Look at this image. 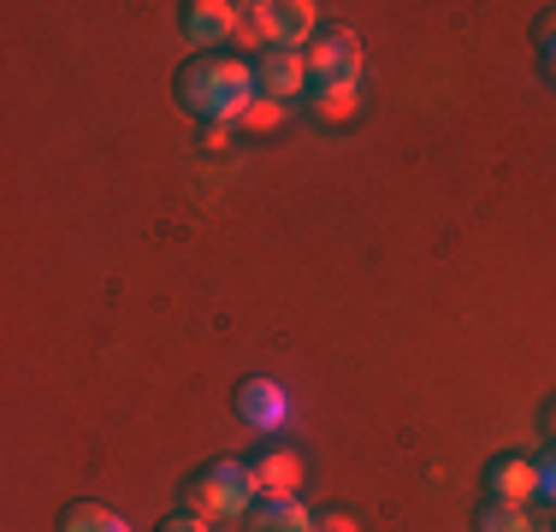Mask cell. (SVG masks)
Masks as SVG:
<instances>
[{"mask_svg": "<svg viewBox=\"0 0 556 532\" xmlns=\"http://www.w3.org/2000/svg\"><path fill=\"white\" fill-rule=\"evenodd\" d=\"M255 503H261V491H255L249 461H207V468L184 485V509L207 515V521H249Z\"/></svg>", "mask_w": 556, "mask_h": 532, "instance_id": "2", "label": "cell"}, {"mask_svg": "<svg viewBox=\"0 0 556 532\" xmlns=\"http://www.w3.org/2000/svg\"><path fill=\"white\" fill-rule=\"evenodd\" d=\"M480 532H539V521L521 509V503H485L480 509Z\"/></svg>", "mask_w": 556, "mask_h": 532, "instance_id": "13", "label": "cell"}, {"mask_svg": "<svg viewBox=\"0 0 556 532\" xmlns=\"http://www.w3.org/2000/svg\"><path fill=\"white\" fill-rule=\"evenodd\" d=\"M237 420L261 438H278L290 426V391L278 379H243L237 384Z\"/></svg>", "mask_w": 556, "mask_h": 532, "instance_id": "6", "label": "cell"}, {"mask_svg": "<svg viewBox=\"0 0 556 532\" xmlns=\"http://www.w3.org/2000/svg\"><path fill=\"white\" fill-rule=\"evenodd\" d=\"M308 72H314V89H362V72H367L362 36L343 30V24H326L308 48Z\"/></svg>", "mask_w": 556, "mask_h": 532, "instance_id": "4", "label": "cell"}, {"mask_svg": "<svg viewBox=\"0 0 556 532\" xmlns=\"http://www.w3.org/2000/svg\"><path fill=\"white\" fill-rule=\"evenodd\" d=\"M243 18L261 30V42L285 53H308L314 36H320V7L314 0H255V7H243Z\"/></svg>", "mask_w": 556, "mask_h": 532, "instance_id": "3", "label": "cell"}, {"mask_svg": "<svg viewBox=\"0 0 556 532\" xmlns=\"http://www.w3.org/2000/svg\"><path fill=\"white\" fill-rule=\"evenodd\" d=\"M539 497L556 503V444L545 449V456H539Z\"/></svg>", "mask_w": 556, "mask_h": 532, "instance_id": "16", "label": "cell"}, {"mask_svg": "<svg viewBox=\"0 0 556 532\" xmlns=\"http://www.w3.org/2000/svg\"><path fill=\"white\" fill-rule=\"evenodd\" d=\"M231 130H237V125H202V149H207V154L231 149Z\"/></svg>", "mask_w": 556, "mask_h": 532, "instance_id": "18", "label": "cell"}, {"mask_svg": "<svg viewBox=\"0 0 556 532\" xmlns=\"http://www.w3.org/2000/svg\"><path fill=\"white\" fill-rule=\"evenodd\" d=\"M314 532H362V521H355L350 509H326L320 521H314Z\"/></svg>", "mask_w": 556, "mask_h": 532, "instance_id": "17", "label": "cell"}, {"mask_svg": "<svg viewBox=\"0 0 556 532\" xmlns=\"http://www.w3.org/2000/svg\"><path fill=\"white\" fill-rule=\"evenodd\" d=\"M285 113H290L285 101H267V96H261V101L243 113V125H237V130H278V125H285Z\"/></svg>", "mask_w": 556, "mask_h": 532, "instance_id": "14", "label": "cell"}, {"mask_svg": "<svg viewBox=\"0 0 556 532\" xmlns=\"http://www.w3.org/2000/svg\"><path fill=\"white\" fill-rule=\"evenodd\" d=\"M255 89L267 101H302L314 89V72H308V53H285V48H267L255 60Z\"/></svg>", "mask_w": 556, "mask_h": 532, "instance_id": "7", "label": "cell"}, {"mask_svg": "<svg viewBox=\"0 0 556 532\" xmlns=\"http://www.w3.org/2000/svg\"><path fill=\"white\" fill-rule=\"evenodd\" d=\"M485 491H492L497 503H533L539 497V461L527 456H497L492 468H485Z\"/></svg>", "mask_w": 556, "mask_h": 532, "instance_id": "9", "label": "cell"}, {"mask_svg": "<svg viewBox=\"0 0 556 532\" xmlns=\"http://www.w3.org/2000/svg\"><path fill=\"white\" fill-rule=\"evenodd\" d=\"M539 48H545V60L556 53V7H545V12H539Z\"/></svg>", "mask_w": 556, "mask_h": 532, "instance_id": "19", "label": "cell"}, {"mask_svg": "<svg viewBox=\"0 0 556 532\" xmlns=\"http://www.w3.org/2000/svg\"><path fill=\"white\" fill-rule=\"evenodd\" d=\"M178 101L190 106L202 125H243V113L261 101L255 89V60H231V53H202L178 72Z\"/></svg>", "mask_w": 556, "mask_h": 532, "instance_id": "1", "label": "cell"}, {"mask_svg": "<svg viewBox=\"0 0 556 532\" xmlns=\"http://www.w3.org/2000/svg\"><path fill=\"white\" fill-rule=\"evenodd\" d=\"M545 65H551V77H556V53H551V60H545Z\"/></svg>", "mask_w": 556, "mask_h": 532, "instance_id": "21", "label": "cell"}, {"mask_svg": "<svg viewBox=\"0 0 556 532\" xmlns=\"http://www.w3.org/2000/svg\"><path fill=\"white\" fill-rule=\"evenodd\" d=\"M237 30H243V7H231V0H190L184 7V42L195 53H225Z\"/></svg>", "mask_w": 556, "mask_h": 532, "instance_id": "5", "label": "cell"}, {"mask_svg": "<svg viewBox=\"0 0 556 532\" xmlns=\"http://www.w3.org/2000/svg\"><path fill=\"white\" fill-rule=\"evenodd\" d=\"M314 521H320V515H314L302 497H285V503H255L249 532H314Z\"/></svg>", "mask_w": 556, "mask_h": 532, "instance_id": "10", "label": "cell"}, {"mask_svg": "<svg viewBox=\"0 0 556 532\" xmlns=\"http://www.w3.org/2000/svg\"><path fill=\"white\" fill-rule=\"evenodd\" d=\"M161 532H214V521H207V515H195V509H178V515H166Z\"/></svg>", "mask_w": 556, "mask_h": 532, "instance_id": "15", "label": "cell"}, {"mask_svg": "<svg viewBox=\"0 0 556 532\" xmlns=\"http://www.w3.org/2000/svg\"><path fill=\"white\" fill-rule=\"evenodd\" d=\"M60 532H130V521H125V515H113L108 503H72L65 521H60Z\"/></svg>", "mask_w": 556, "mask_h": 532, "instance_id": "12", "label": "cell"}, {"mask_svg": "<svg viewBox=\"0 0 556 532\" xmlns=\"http://www.w3.org/2000/svg\"><path fill=\"white\" fill-rule=\"evenodd\" d=\"M545 426H551V444H556V408H551V415H545Z\"/></svg>", "mask_w": 556, "mask_h": 532, "instance_id": "20", "label": "cell"}, {"mask_svg": "<svg viewBox=\"0 0 556 532\" xmlns=\"http://www.w3.org/2000/svg\"><path fill=\"white\" fill-rule=\"evenodd\" d=\"M249 473H255L261 503H285V497H296V485H302V456H296V449L267 444L255 461H249Z\"/></svg>", "mask_w": 556, "mask_h": 532, "instance_id": "8", "label": "cell"}, {"mask_svg": "<svg viewBox=\"0 0 556 532\" xmlns=\"http://www.w3.org/2000/svg\"><path fill=\"white\" fill-rule=\"evenodd\" d=\"M539 532H556V527H539Z\"/></svg>", "mask_w": 556, "mask_h": 532, "instance_id": "22", "label": "cell"}, {"mask_svg": "<svg viewBox=\"0 0 556 532\" xmlns=\"http://www.w3.org/2000/svg\"><path fill=\"white\" fill-rule=\"evenodd\" d=\"M308 113L320 118V125H350L355 113H362V89H308Z\"/></svg>", "mask_w": 556, "mask_h": 532, "instance_id": "11", "label": "cell"}]
</instances>
